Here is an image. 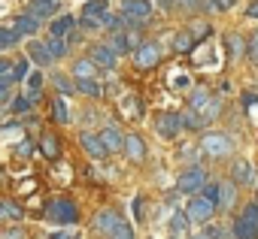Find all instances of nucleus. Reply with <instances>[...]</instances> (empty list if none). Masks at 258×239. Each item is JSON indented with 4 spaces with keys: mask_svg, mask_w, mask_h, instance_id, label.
Returning <instances> with one entry per match:
<instances>
[{
    "mask_svg": "<svg viewBox=\"0 0 258 239\" xmlns=\"http://www.w3.org/2000/svg\"><path fill=\"white\" fill-rule=\"evenodd\" d=\"M46 221L61 224V227H70V224H76V221H79V209H76V203H73V200L58 197V200H52V203L46 206Z\"/></svg>",
    "mask_w": 258,
    "mask_h": 239,
    "instance_id": "f257e3e1",
    "label": "nucleus"
},
{
    "mask_svg": "<svg viewBox=\"0 0 258 239\" xmlns=\"http://www.w3.org/2000/svg\"><path fill=\"white\" fill-rule=\"evenodd\" d=\"M234 236L237 239H258V206L255 203H249L240 212V218L234 221Z\"/></svg>",
    "mask_w": 258,
    "mask_h": 239,
    "instance_id": "f03ea898",
    "label": "nucleus"
},
{
    "mask_svg": "<svg viewBox=\"0 0 258 239\" xmlns=\"http://www.w3.org/2000/svg\"><path fill=\"white\" fill-rule=\"evenodd\" d=\"M188 106L204 118V122H213V118H219V112H222L219 97H213V94H207V91H195L191 100H188Z\"/></svg>",
    "mask_w": 258,
    "mask_h": 239,
    "instance_id": "7ed1b4c3",
    "label": "nucleus"
},
{
    "mask_svg": "<svg viewBox=\"0 0 258 239\" xmlns=\"http://www.w3.org/2000/svg\"><path fill=\"white\" fill-rule=\"evenodd\" d=\"M201 152L210 155V158H228L234 152V143L228 134H204L201 140Z\"/></svg>",
    "mask_w": 258,
    "mask_h": 239,
    "instance_id": "20e7f679",
    "label": "nucleus"
},
{
    "mask_svg": "<svg viewBox=\"0 0 258 239\" xmlns=\"http://www.w3.org/2000/svg\"><path fill=\"white\" fill-rule=\"evenodd\" d=\"M106 13H109L106 0H88L85 10H82V28H85V31L103 28V16H106Z\"/></svg>",
    "mask_w": 258,
    "mask_h": 239,
    "instance_id": "39448f33",
    "label": "nucleus"
},
{
    "mask_svg": "<svg viewBox=\"0 0 258 239\" xmlns=\"http://www.w3.org/2000/svg\"><path fill=\"white\" fill-rule=\"evenodd\" d=\"M134 64H137L140 70L158 67V64H161V49H158V43H140V46L134 49Z\"/></svg>",
    "mask_w": 258,
    "mask_h": 239,
    "instance_id": "423d86ee",
    "label": "nucleus"
},
{
    "mask_svg": "<svg viewBox=\"0 0 258 239\" xmlns=\"http://www.w3.org/2000/svg\"><path fill=\"white\" fill-rule=\"evenodd\" d=\"M204 185H207V173L201 167H188L179 176V194H201Z\"/></svg>",
    "mask_w": 258,
    "mask_h": 239,
    "instance_id": "0eeeda50",
    "label": "nucleus"
},
{
    "mask_svg": "<svg viewBox=\"0 0 258 239\" xmlns=\"http://www.w3.org/2000/svg\"><path fill=\"white\" fill-rule=\"evenodd\" d=\"M179 128H182V115H176V112H161V115H155V134L173 140V137L179 134Z\"/></svg>",
    "mask_w": 258,
    "mask_h": 239,
    "instance_id": "6e6552de",
    "label": "nucleus"
},
{
    "mask_svg": "<svg viewBox=\"0 0 258 239\" xmlns=\"http://www.w3.org/2000/svg\"><path fill=\"white\" fill-rule=\"evenodd\" d=\"M188 218L191 221H198V224H207L210 218H213V212H216V203L213 200H207V197H191V203H188Z\"/></svg>",
    "mask_w": 258,
    "mask_h": 239,
    "instance_id": "1a4fd4ad",
    "label": "nucleus"
},
{
    "mask_svg": "<svg viewBox=\"0 0 258 239\" xmlns=\"http://www.w3.org/2000/svg\"><path fill=\"white\" fill-rule=\"evenodd\" d=\"M121 13L127 19H134V28H143V22L149 19L152 7L146 4V0H121Z\"/></svg>",
    "mask_w": 258,
    "mask_h": 239,
    "instance_id": "9d476101",
    "label": "nucleus"
},
{
    "mask_svg": "<svg viewBox=\"0 0 258 239\" xmlns=\"http://www.w3.org/2000/svg\"><path fill=\"white\" fill-rule=\"evenodd\" d=\"M91 61H94L97 67H103V70H112L115 61H118V52H115L109 43H97V46H91Z\"/></svg>",
    "mask_w": 258,
    "mask_h": 239,
    "instance_id": "9b49d317",
    "label": "nucleus"
},
{
    "mask_svg": "<svg viewBox=\"0 0 258 239\" xmlns=\"http://www.w3.org/2000/svg\"><path fill=\"white\" fill-rule=\"evenodd\" d=\"M109 46H112L118 55H124V52H134V49L140 46V40H137L134 34H121V31H115V34L109 37Z\"/></svg>",
    "mask_w": 258,
    "mask_h": 239,
    "instance_id": "f8f14e48",
    "label": "nucleus"
},
{
    "mask_svg": "<svg viewBox=\"0 0 258 239\" xmlns=\"http://www.w3.org/2000/svg\"><path fill=\"white\" fill-rule=\"evenodd\" d=\"M79 146H82L91 158H97V161L109 155V152H106V146H103V140H100V137H94V134H82V137H79Z\"/></svg>",
    "mask_w": 258,
    "mask_h": 239,
    "instance_id": "ddd939ff",
    "label": "nucleus"
},
{
    "mask_svg": "<svg viewBox=\"0 0 258 239\" xmlns=\"http://www.w3.org/2000/svg\"><path fill=\"white\" fill-rule=\"evenodd\" d=\"M13 28L19 31V34H37L40 31V16H34V13H25V16H16L13 19Z\"/></svg>",
    "mask_w": 258,
    "mask_h": 239,
    "instance_id": "4468645a",
    "label": "nucleus"
},
{
    "mask_svg": "<svg viewBox=\"0 0 258 239\" xmlns=\"http://www.w3.org/2000/svg\"><path fill=\"white\" fill-rule=\"evenodd\" d=\"M124 155L131 158V161H143L146 158V146H143V140L137 134H127L124 137Z\"/></svg>",
    "mask_w": 258,
    "mask_h": 239,
    "instance_id": "2eb2a0df",
    "label": "nucleus"
},
{
    "mask_svg": "<svg viewBox=\"0 0 258 239\" xmlns=\"http://www.w3.org/2000/svg\"><path fill=\"white\" fill-rule=\"evenodd\" d=\"M91 227H94L97 233H103V236H109V233H112V230L118 227V215H115L112 209H109V212H100V215L94 218V224H91Z\"/></svg>",
    "mask_w": 258,
    "mask_h": 239,
    "instance_id": "dca6fc26",
    "label": "nucleus"
},
{
    "mask_svg": "<svg viewBox=\"0 0 258 239\" xmlns=\"http://www.w3.org/2000/svg\"><path fill=\"white\" fill-rule=\"evenodd\" d=\"M28 58H31V61L37 64V67H46V64H52V61H55V58L49 55L46 43H37V40H34L31 46H28Z\"/></svg>",
    "mask_w": 258,
    "mask_h": 239,
    "instance_id": "f3484780",
    "label": "nucleus"
},
{
    "mask_svg": "<svg viewBox=\"0 0 258 239\" xmlns=\"http://www.w3.org/2000/svg\"><path fill=\"white\" fill-rule=\"evenodd\" d=\"M100 140H103L106 152H121V149H124V137H121L115 128H103V131H100Z\"/></svg>",
    "mask_w": 258,
    "mask_h": 239,
    "instance_id": "a211bd4d",
    "label": "nucleus"
},
{
    "mask_svg": "<svg viewBox=\"0 0 258 239\" xmlns=\"http://www.w3.org/2000/svg\"><path fill=\"white\" fill-rule=\"evenodd\" d=\"M73 85H76V91H82L85 97H100V85L94 82V76H76Z\"/></svg>",
    "mask_w": 258,
    "mask_h": 239,
    "instance_id": "6ab92c4d",
    "label": "nucleus"
},
{
    "mask_svg": "<svg viewBox=\"0 0 258 239\" xmlns=\"http://www.w3.org/2000/svg\"><path fill=\"white\" fill-rule=\"evenodd\" d=\"M73 22H76L73 16H58V19L49 25V34H52V37H67V34L73 31Z\"/></svg>",
    "mask_w": 258,
    "mask_h": 239,
    "instance_id": "aec40b11",
    "label": "nucleus"
},
{
    "mask_svg": "<svg viewBox=\"0 0 258 239\" xmlns=\"http://www.w3.org/2000/svg\"><path fill=\"white\" fill-rule=\"evenodd\" d=\"M231 173H234V179H237L240 185H255V173H252V167H249V161H237Z\"/></svg>",
    "mask_w": 258,
    "mask_h": 239,
    "instance_id": "412c9836",
    "label": "nucleus"
},
{
    "mask_svg": "<svg viewBox=\"0 0 258 239\" xmlns=\"http://www.w3.org/2000/svg\"><path fill=\"white\" fill-rule=\"evenodd\" d=\"M40 149H43V155H46L49 161H55V158L61 155V143H58V137H55V134H46V137L40 140Z\"/></svg>",
    "mask_w": 258,
    "mask_h": 239,
    "instance_id": "4be33fe9",
    "label": "nucleus"
},
{
    "mask_svg": "<svg viewBox=\"0 0 258 239\" xmlns=\"http://www.w3.org/2000/svg\"><path fill=\"white\" fill-rule=\"evenodd\" d=\"M22 218V206L13 200H0V221H19Z\"/></svg>",
    "mask_w": 258,
    "mask_h": 239,
    "instance_id": "5701e85b",
    "label": "nucleus"
},
{
    "mask_svg": "<svg viewBox=\"0 0 258 239\" xmlns=\"http://www.w3.org/2000/svg\"><path fill=\"white\" fill-rule=\"evenodd\" d=\"M46 49H49V55H52V58H64V55H67V40H64V37H52V34H49Z\"/></svg>",
    "mask_w": 258,
    "mask_h": 239,
    "instance_id": "b1692460",
    "label": "nucleus"
},
{
    "mask_svg": "<svg viewBox=\"0 0 258 239\" xmlns=\"http://www.w3.org/2000/svg\"><path fill=\"white\" fill-rule=\"evenodd\" d=\"M237 200V188L231 185V182H225V185H219V206L222 209H231V203Z\"/></svg>",
    "mask_w": 258,
    "mask_h": 239,
    "instance_id": "393cba45",
    "label": "nucleus"
},
{
    "mask_svg": "<svg viewBox=\"0 0 258 239\" xmlns=\"http://www.w3.org/2000/svg\"><path fill=\"white\" fill-rule=\"evenodd\" d=\"M191 43H195L191 31H179V34L173 37V49H176V52H191Z\"/></svg>",
    "mask_w": 258,
    "mask_h": 239,
    "instance_id": "a878e982",
    "label": "nucleus"
},
{
    "mask_svg": "<svg viewBox=\"0 0 258 239\" xmlns=\"http://www.w3.org/2000/svg\"><path fill=\"white\" fill-rule=\"evenodd\" d=\"M225 46H228V55L231 58H240L243 55V37L240 34H228L225 37Z\"/></svg>",
    "mask_w": 258,
    "mask_h": 239,
    "instance_id": "bb28decb",
    "label": "nucleus"
},
{
    "mask_svg": "<svg viewBox=\"0 0 258 239\" xmlns=\"http://www.w3.org/2000/svg\"><path fill=\"white\" fill-rule=\"evenodd\" d=\"M40 88H43V73H31L28 79V100H40Z\"/></svg>",
    "mask_w": 258,
    "mask_h": 239,
    "instance_id": "cd10ccee",
    "label": "nucleus"
},
{
    "mask_svg": "<svg viewBox=\"0 0 258 239\" xmlns=\"http://www.w3.org/2000/svg\"><path fill=\"white\" fill-rule=\"evenodd\" d=\"M94 61L91 58H79L76 64H73V76H94Z\"/></svg>",
    "mask_w": 258,
    "mask_h": 239,
    "instance_id": "c85d7f7f",
    "label": "nucleus"
},
{
    "mask_svg": "<svg viewBox=\"0 0 258 239\" xmlns=\"http://www.w3.org/2000/svg\"><path fill=\"white\" fill-rule=\"evenodd\" d=\"M201 122H204V118L188 106V112H182V128H188V131H201Z\"/></svg>",
    "mask_w": 258,
    "mask_h": 239,
    "instance_id": "c756f323",
    "label": "nucleus"
},
{
    "mask_svg": "<svg viewBox=\"0 0 258 239\" xmlns=\"http://www.w3.org/2000/svg\"><path fill=\"white\" fill-rule=\"evenodd\" d=\"M19 31L16 28H0V49H7V46H13V43H19Z\"/></svg>",
    "mask_w": 258,
    "mask_h": 239,
    "instance_id": "7c9ffc66",
    "label": "nucleus"
},
{
    "mask_svg": "<svg viewBox=\"0 0 258 239\" xmlns=\"http://www.w3.org/2000/svg\"><path fill=\"white\" fill-rule=\"evenodd\" d=\"M109 239H134V227L124 224V221H118V227L109 233Z\"/></svg>",
    "mask_w": 258,
    "mask_h": 239,
    "instance_id": "2f4dec72",
    "label": "nucleus"
},
{
    "mask_svg": "<svg viewBox=\"0 0 258 239\" xmlns=\"http://www.w3.org/2000/svg\"><path fill=\"white\" fill-rule=\"evenodd\" d=\"M188 221H191V218H188V212H185V215L179 212V215H176V218L170 221V230H173V236H179V233H185V227H188Z\"/></svg>",
    "mask_w": 258,
    "mask_h": 239,
    "instance_id": "473e14b6",
    "label": "nucleus"
},
{
    "mask_svg": "<svg viewBox=\"0 0 258 239\" xmlns=\"http://www.w3.org/2000/svg\"><path fill=\"white\" fill-rule=\"evenodd\" d=\"M52 112H55V122H61V125L67 122V103H64L61 97H55V100H52Z\"/></svg>",
    "mask_w": 258,
    "mask_h": 239,
    "instance_id": "72a5a7b5",
    "label": "nucleus"
},
{
    "mask_svg": "<svg viewBox=\"0 0 258 239\" xmlns=\"http://www.w3.org/2000/svg\"><path fill=\"white\" fill-rule=\"evenodd\" d=\"M55 88H58L61 94H73V88H76V85H70V79H64V76L58 73V76H55Z\"/></svg>",
    "mask_w": 258,
    "mask_h": 239,
    "instance_id": "f704fd0d",
    "label": "nucleus"
},
{
    "mask_svg": "<svg viewBox=\"0 0 258 239\" xmlns=\"http://www.w3.org/2000/svg\"><path fill=\"white\" fill-rule=\"evenodd\" d=\"M188 31H191V37H195V40H201V37H204V34H207V37H210V25H201V22H195V25H191V28H188Z\"/></svg>",
    "mask_w": 258,
    "mask_h": 239,
    "instance_id": "c9c22d12",
    "label": "nucleus"
},
{
    "mask_svg": "<svg viewBox=\"0 0 258 239\" xmlns=\"http://www.w3.org/2000/svg\"><path fill=\"white\" fill-rule=\"evenodd\" d=\"M13 76H16V82H22V79L28 76V61H19V64L13 67Z\"/></svg>",
    "mask_w": 258,
    "mask_h": 239,
    "instance_id": "e433bc0d",
    "label": "nucleus"
},
{
    "mask_svg": "<svg viewBox=\"0 0 258 239\" xmlns=\"http://www.w3.org/2000/svg\"><path fill=\"white\" fill-rule=\"evenodd\" d=\"M204 197L213 200V203H219V185H204Z\"/></svg>",
    "mask_w": 258,
    "mask_h": 239,
    "instance_id": "4c0bfd02",
    "label": "nucleus"
},
{
    "mask_svg": "<svg viewBox=\"0 0 258 239\" xmlns=\"http://www.w3.org/2000/svg\"><path fill=\"white\" fill-rule=\"evenodd\" d=\"M28 106H31V100H28V97H25V100H13V103H10V109H13V112H28Z\"/></svg>",
    "mask_w": 258,
    "mask_h": 239,
    "instance_id": "58836bf2",
    "label": "nucleus"
},
{
    "mask_svg": "<svg viewBox=\"0 0 258 239\" xmlns=\"http://www.w3.org/2000/svg\"><path fill=\"white\" fill-rule=\"evenodd\" d=\"M0 239H25V230L22 227H16V230H4V236Z\"/></svg>",
    "mask_w": 258,
    "mask_h": 239,
    "instance_id": "ea45409f",
    "label": "nucleus"
},
{
    "mask_svg": "<svg viewBox=\"0 0 258 239\" xmlns=\"http://www.w3.org/2000/svg\"><path fill=\"white\" fill-rule=\"evenodd\" d=\"M210 7H213L216 13H225V10L231 7V0H210Z\"/></svg>",
    "mask_w": 258,
    "mask_h": 239,
    "instance_id": "a19ab883",
    "label": "nucleus"
},
{
    "mask_svg": "<svg viewBox=\"0 0 258 239\" xmlns=\"http://www.w3.org/2000/svg\"><path fill=\"white\" fill-rule=\"evenodd\" d=\"M134 221H143V200H134Z\"/></svg>",
    "mask_w": 258,
    "mask_h": 239,
    "instance_id": "79ce46f5",
    "label": "nucleus"
},
{
    "mask_svg": "<svg viewBox=\"0 0 258 239\" xmlns=\"http://www.w3.org/2000/svg\"><path fill=\"white\" fill-rule=\"evenodd\" d=\"M249 55H252V58L258 61V34H255V37L249 40Z\"/></svg>",
    "mask_w": 258,
    "mask_h": 239,
    "instance_id": "37998d69",
    "label": "nucleus"
},
{
    "mask_svg": "<svg viewBox=\"0 0 258 239\" xmlns=\"http://www.w3.org/2000/svg\"><path fill=\"white\" fill-rule=\"evenodd\" d=\"M246 16H249V19H258V0H252V4L246 7Z\"/></svg>",
    "mask_w": 258,
    "mask_h": 239,
    "instance_id": "c03bdc74",
    "label": "nucleus"
},
{
    "mask_svg": "<svg viewBox=\"0 0 258 239\" xmlns=\"http://www.w3.org/2000/svg\"><path fill=\"white\" fill-rule=\"evenodd\" d=\"M19 155H22V158H28V155H31V143H28V140H22V143H19Z\"/></svg>",
    "mask_w": 258,
    "mask_h": 239,
    "instance_id": "a18cd8bd",
    "label": "nucleus"
},
{
    "mask_svg": "<svg viewBox=\"0 0 258 239\" xmlns=\"http://www.w3.org/2000/svg\"><path fill=\"white\" fill-rule=\"evenodd\" d=\"M7 70H13V61H7V58H0V73H7Z\"/></svg>",
    "mask_w": 258,
    "mask_h": 239,
    "instance_id": "49530a36",
    "label": "nucleus"
},
{
    "mask_svg": "<svg viewBox=\"0 0 258 239\" xmlns=\"http://www.w3.org/2000/svg\"><path fill=\"white\" fill-rule=\"evenodd\" d=\"M52 239H73V233H55Z\"/></svg>",
    "mask_w": 258,
    "mask_h": 239,
    "instance_id": "de8ad7c7",
    "label": "nucleus"
},
{
    "mask_svg": "<svg viewBox=\"0 0 258 239\" xmlns=\"http://www.w3.org/2000/svg\"><path fill=\"white\" fill-rule=\"evenodd\" d=\"M0 103H7V88H0Z\"/></svg>",
    "mask_w": 258,
    "mask_h": 239,
    "instance_id": "09e8293b",
    "label": "nucleus"
},
{
    "mask_svg": "<svg viewBox=\"0 0 258 239\" xmlns=\"http://www.w3.org/2000/svg\"><path fill=\"white\" fill-rule=\"evenodd\" d=\"M195 239H210V236H207V233H204V236H195Z\"/></svg>",
    "mask_w": 258,
    "mask_h": 239,
    "instance_id": "8fccbe9b",
    "label": "nucleus"
},
{
    "mask_svg": "<svg viewBox=\"0 0 258 239\" xmlns=\"http://www.w3.org/2000/svg\"><path fill=\"white\" fill-rule=\"evenodd\" d=\"M231 4H234V0H231Z\"/></svg>",
    "mask_w": 258,
    "mask_h": 239,
    "instance_id": "3c124183",
    "label": "nucleus"
}]
</instances>
